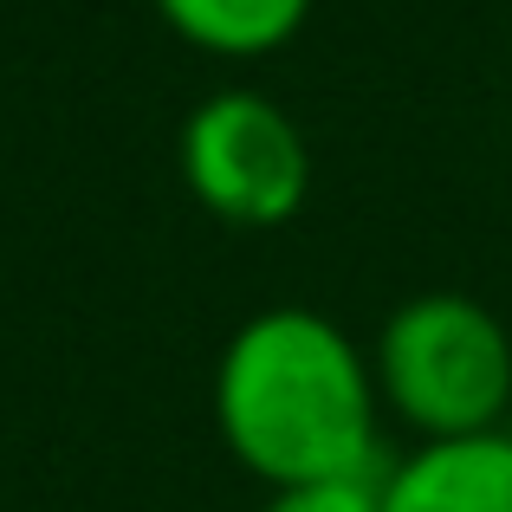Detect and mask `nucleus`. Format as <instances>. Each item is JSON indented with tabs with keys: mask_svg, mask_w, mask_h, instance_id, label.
Segmentation results:
<instances>
[{
	"mask_svg": "<svg viewBox=\"0 0 512 512\" xmlns=\"http://www.w3.org/2000/svg\"><path fill=\"white\" fill-rule=\"evenodd\" d=\"M376 370L338 318L312 305L253 312L214 363V428L266 487L376 474Z\"/></svg>",
	"mask_w": 512,
	"mask_h": 512,
	"instance_id": "nucleus-1",
	"label": "nucleus"
},
{
	"mask_svg": "<svg viewBox=\"0 0 512 512\" xmlns=\"http://www.w3.org/2000/svg\"><path fill=\"white\" fill-rule=\"evenodd\" d=\"M376 396L422 441L487 435L512 409V338L467 292H422L396 305L370 350Z\"/></svg>",
	"mask_w": 512,
	"mask_h": 512,
	"instance_id": "nucleus-2",
	"label": "nucleus"
},
{
	"mask_svg": "<svg viewBox=\"0 0 512 512\" xmlns=\"http://www.w3.org/2000/svg\"><path fill=\"white\" fill-rule=\"evenodd\" d=\"M182 182L227 227H286L312 195V143L266 91H214L182 124Z\"/></svg>",
	"mask_w": 512,
	"mask_h": 512,
	"instance_id": "nucleus-3",
	"label": "nucleus"
},
{
	"mask_svg": "<svg viewBox=\"0 0 512 512\" xmlns=\"http://www.w3.org/2000/svg\"><path fill=\"white\" fill-rule=\"evenodd\" d=\"M383 512H512V428L402 454L383 467Z\"/></svg>",
	"mask_w": 512,
	"mask_h": 512,
	"instance_id": "nucleus-4",
	"label": "nucleus"
},
{
	"mask_svg": "<svg viewBox=\"0 0 512 512\" xmlns=\"http://www.w3.org/2000/svg\"><path fill=\"white\" fill-rule=\"evenodd\" d=\"M150 7L175 39L214 59H266L312 20V0H150Z\"/></svg>",
	"mask_w": 512,
	"mask_h": 512,
	"instance_id": "nucleus-5",
	"label": "nucleus"
},
{
	"mask_svg": "<svg viewBox=\"0 0 512 512\" xmlns=\"http://www.w3.org/2000/svg\"><path fill=\"white\" fill-rule=\"evenodd\" d=\"M260 512H383V467L350 480H305V487H273Z\"/></svg>",
	"mask_w": 512,
	"mask_h": 512,
	"instance_id": "nucleus-6",
	"label": "nucleus"
}]
</instances>
